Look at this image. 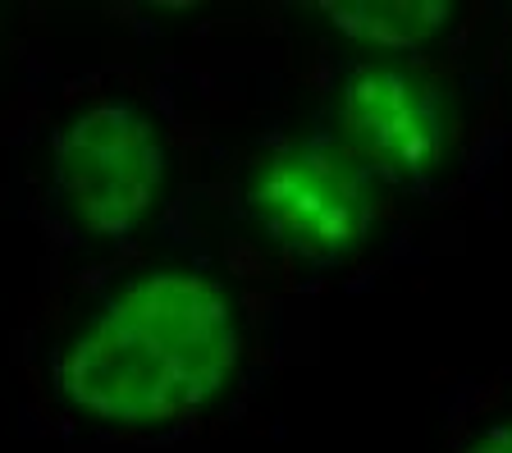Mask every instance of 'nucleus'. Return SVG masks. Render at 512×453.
Returning <instances> with one entry per match:
<instances>
[{
    "instance_id": "7ed1b4c3",
    "label": "nucleus",
    "mask_w": 512,
    "mask_h": 453,
    "mask_svg": "<svg viewBox=\"0 0 512 453\" xmlns=\"http://www.w3.org/2000/svg\"><path fill=\"white\" fill-rule=\"evenodd\" d=\"M247 206L284 252L307 261L352 257L375 229V174L330 138H293L261 156Z\"/></svg>"
},
{
    "instance_id": "423d86ee",
    "label": "nucleus",
    "mask_w": 512,
    "mask_h": 453,
    "mask_svg": "<svg viewBox=\"0 0 512 453\" xmlns=\"http://www.w3.org/2000/svg\"><path fill=\"white\" fill-rule=\"evenodd\" d=\"M462 453H512V417L490 426V431H480Z\"/></svg>"
},
{
    "instance_id": "f03ea898",
    "label": "nucleus",
    "mask_w": 512,
    "mask_h": 453,
    "mask_svg": "<svg viewBox=\"0 0 512 453\" xmlns=\"http://www.w3.org/2000/svg\"><path fill=\"white\" fill-rule=\"evenodd\" d=\"M51 179L64 216L83 234L119 243L165 202L170 147L156 119L133 101H87L55 133Z\"/></svg>"
},
{
    "instance_id": "20e7f679",
    "label": "nucleus",
    "mask_w": 512,
    "mask_h": 453,
    "mask_svg": "<svg viewBox=\"0 0 512 453\" xmlns=\"http://www.w3.org/2000/svg\"><path fill=\"white\" fill-rule=\"evenodd\" d=\"M343 147L371 174L426 179L448 151V101L426 74L394 60L362 65L339 97Z\"/></svg>"
},
{
    "instance_id": "39448f33",
    "label": "nucleus",
    "mask_w": 512,
    "mask_h": 453,
    "mask_svg": "<svg viewBox=\"0 0 512 453\" xmlns=\"http://www.w3.org/2000/svg\"><path fill=\"white\" fill-rule=\"evenodd\" d=\"M320 19L366 51L403 55L435 42L453 23V5H439V0H334V5H320Z\"/></svg>"
},
{
    "instance_id": "f257e3e1",
    "label": "nucleus",
    "mask_w": 512,
    "mask_h": 453,
    "mask_svg": "<svg viewBox=\"0 0 512 453\" xmlns=\"http://www.w3.org/2000/svg\"><path fill=\"white\" fill-rule=\"evenodd\" d=\"M243 367L234 293L197 266H151L110 289L55 357V394L110 431L202 417Z\"/></svg>"
}]
</instances>
